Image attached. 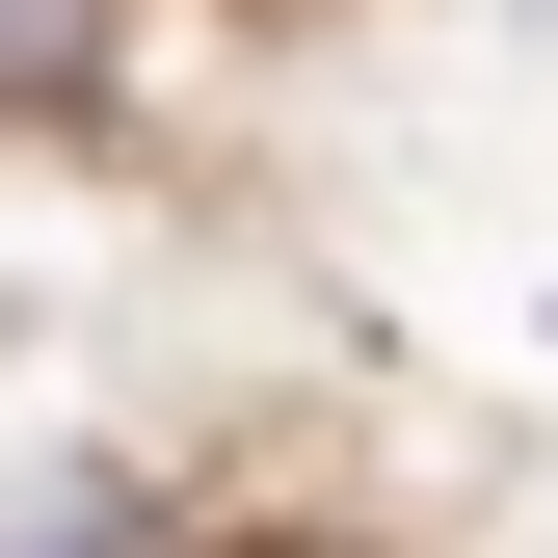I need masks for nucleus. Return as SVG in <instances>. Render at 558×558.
<instances>
[{"label":"nucleus","instance_id":"obj_1","mask_svg":"<svg viewBox=\"0 0 558 558\" xmlns=\"http://www.w3.org/2000/svg\"><path fill=\"white\" fill-rule=\"evenodd\" d=\"M81 81V0H0V107H53Z\"/></svg>","mask_w":558,"mask_h":558}]
</instances>
